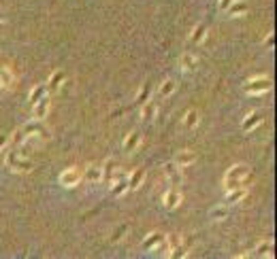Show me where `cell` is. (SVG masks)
<instances>
[{
    "label": "cell",
    "instance_id": "obj_27",
    "mask_svg": "<svg viewBox=\"0 0 277 259\" xmlns=\"http://www.w3.org/2000/svg\"><path fill=\"white\" fill-rule=\"evenodd\" d=\"M198 121H201V115H198L196 108H190L188 113H185V117H184V126L188 128V130H194L198 126Z\"/></svg>",
    "mask_w": 277,
    "mask_h": 259
},
{
    "label": "cell",
    "instance_id": "obj_12",
    "mask_svg": "<svg viewBox=\"0 0 277 259\" xmlns=\"http://www.w3.org/2000/svg\"><path fill=\"white\" fill-rule=\"evenodd\" d=\"M260 124H262V113L260 111H252V113L246 115V119H243L241 128H243V132H252V130L258 128Z\"/></svg>",
    "mask_w": 277,
    "mask_h": 259
},
{
    "label": "cell",
    "instance_id": "obj_25",
    "mask_svg": "<svg viewBox=\"0 0 277 259\" xmlns=\"http://www.w3.org/2000/svg\"><path fill=\"white\" fill-rule=\"evenodd\" d=\"M175 89H177V83L173 81V79H166L160 83V87H158V94L162 96V98H169V96L175 94Z\"/></svg>",
    "mask_w": 277,
    "mask_h": 259
},
{
    "label": "cell",
    "instance_id": "obj_9",
    "mask_svg": "<svg viewBox=\"0 0 277 259\" xmlns=\"http://www.w3.org/2000/svg\"><path fill=\"white\" fill-rule=\"evenodd\" d=\"M179 68L185 70V73H194L198 68V57L194 53H190V51H185V53H182V57H179Z\"/></svg>",
    "mask_w": 277,
    "mask_h": 259
},
{
    "label": "cell",
    "instance_id": "obj_16",
    "mask_svg": "<svg viewBox=\"0 0 277 259\" xmlns=\"http://www.w3.org/2000/svg\"><path fill=\"white\" fill-rule=\"evenodd\" d=\"M143 181H145V170H143V168H137V170H132L130 174H128V189L137 191L139 187L143 185Z\"/></svg>",
    "mask_w": 277,
    "mask_h": 259
},
{
    "label": "cell",
    "instance_id": "obj_7",
    "mask_svg": "<svg viewBox=\"0 0 277 259\" xmlns=\"http://www.w3.org/2000/svg\"><path fill=\"white\" fill-rule=\"evenodd\" d=\"M162 202H164L166 210H175L177 206L184 202V196H182V191H179V187H171V189H166Z\"/></svg>",
    "mask_w": 277,
    "mask_h": 259
},
{
    "label": "cell",
    "instance_id": "obj_1",
    "mask_svg": "<svg viewBox=\"0 0 277 259\" xmlns=\"http://www.w3.org/2000/svg\"><path fill=\"white\" fill-rule=\"evenodd\" d=\"M252 179L254 174L247 164H235L224 174V189L230 191V189H237V187H246L247 183H252Z\"/></svg>",
    "mask_w": 277,
    "mask_h": 259
},
{
    "label": "cell",
    "instance_id": "obj_23",
    "mask_svg": "<svg viewBox=\"0 0 277 259\" xmlns=\"http://www.w3.org/2000/svg\"><path fill=\"white\" fill-rule=\"evenodd\" d=\"M246 196H247V189H246V187H237V189H230V191H226V204H228V206H230V204H239Z\"/></svg>",
    "mask_w": 277,
    "mask_h": 259
},
{
    "label": "cell",
    "instance_id": "obj_26",
    "mask_svg": "<svg viewBox=\"0 0 277 259\" xmlns=\"http://www.w3.org/2000/svg\"><path fill=\"white\" fill-rule=\"evenodd\" d=\"M45 94H49V89H47V83H38V85H34V87H32V92H30V96H28L30 104H34V102H36L38 98H43Z\"/></svg>",
    "mask_w": 277,
    "mask_h": 259
},
{
    "label": "cell",
    "instance_id": "obj_28",
    "mask_svg": "<svg viewBox=\"0 0 277 259\" xmlns=\"http://www.w3.org/2000/svg\"><path fill=\"white\" fill-rule=\"evenodd\" d=\"M128 230H130V225H128V223H122V225H118V230H115L113 234H111V238H109V242H111V244H118V242H122V240H124V236L128 234Z\"/></svg>",
    "mask_w": 277,
    "mask_h": 259
},
{
    "label": "cell",
    "instance_id": "obj_30",
    "mask_svg": "<svg viewBox=\"0 0 277 259\" xmlns=\"http://www.w3.org/2000/svg\"><path fill=\"white\" fill-rule=\"evenodd\" d=\"M150 94H152V87L147 85V83H145V85H141L139 94H137V104H139V106H141V104H145V102L150 100Z\"/></svg>",
    "mask_w": 277,
    "mask_h": 259
},
{
    "label": "cell",
    "instance_id": "obj_2",
    "mask_svg": "<svg viewBox=\"0 0 277 259\" xmlns=\"http://www.w3.org/2000/svg\"><path fill=\"white\" fill-rule=\"evenodd\" d=\"M22 130L26 134V142L22 147H30V145H34V142H45V140L51 138L49 130L43 126V121H38V119H32L30 124H26Z\"/></svg>",
    "mask_w": 277,
    "mask_h": 259
},
{
    "label": "cell",
    "instance_id": "obj_19",
    "mask_svg": "<svg viewBox=\"0 0 277 259\" xmlns=\"http://www.w3.org/2000/svg\"><path fill=\"white\" fill-rule=\"evenodd\" d=\"M83 181H88V183H92V185H98L100 181H102L100 166H88L86 172H83Z\"/></svg>",
    "mask_w": 277,
    "mask_h": 259
},
{
    "label": "cell",
    "instance_id": "obj_32",
    "mask_svg": "<svg viewBox=\"0 0 277 259\" xmlns=\"http://www.w3.org/2000/svg\"><path fill=\"white\" fill-rule=\"evenodd\" d=\"M262 43H265V47H267V49H273V47H275V34H273V32H269Z\"/></svg>",
    "mask_w": 277,
    "mask_h": 259
},
{
    "label": "cell",
    "instance_id": "obj_10",
    "mask_svg": "<svg viewBox=\"0 0 277 259\" xmlns=\"http://www.w3.org/2000/svg\"><path fill=\"white\" fill-rule=\"evenodd\" d=\"M100 170H102V183L111 185L113 174H115V170H118V161H115L113 157H107V159H105V164L100 166Z\"/></svg>",
    "mask_w": 277,
    "mask_h": 259
},
{
    "label": "cell",
    "instance_id": "obj_5",
    "mask_svg": "<svg viewBox=\"0 0 277 259\" xmlns=\"http://www.w3.org/2000/svg\"><path fill=\"white\" fill-rule=\"evenodd\" d=\"M58 181H60L62 187H66V189H73V187H77L83 181V170L77 166H70L66 168V170L60 172V177H58Z\"/></svg>",
    "mask_w": 277,
    "mask_h": 259
},
{
    "label": "cell",
    "instance_id": "obj_33",
    "mask_svg": "<svg viewBox=\"0 0 277 259\" xmlns=\"http://www.w3.org/2000/svg\"><path fill=\"white\" fill-rule=\"evenodd\" d=\"M6 145H9V136H6V134H2V132H0V151H2V149H4Z\"/></svg>",
    "mask_w": 277,
    "mask_h": 259
},
{
    "label": "cell",
    "instance_id": "obj_4",
    "mask_svg": "<svg viewBox=\"0 0 277 259\" xmlns=\"http://www.w3.org/2000/svg\"><path fill=\"white\" fill-rule=\"evenodd\" d=\"M273 83L269 79L267 75H258V77H252V79L246 81V85H243V92L249 94V96H260V94H267L271 92Z\"/></svg>",
    "mask_w": 277,
    "mask_h": 259
},
{
    "label": "cell",
    "instance_id": "obj_13",
    "mask_svg": "<svg viewBox=\"0 0 277 259\" xmlns=\"http://www.w3.org/2000/svg\"><path fill=\"white\" fill-rule=\"evenodd\" d=\"M164 238L166 236L162 234V232H152V234H147V238L141 242V249H143V251H154L160 242H164Z\"/></svg>",
    "mask_w": 277,
    "mask_h": 259
},
{
    "label": "cell",
    "instance_id": "obj_3",
    "mask_svg": "<svg viewBox=\"0 0 277 259\" xmlns=\"http://www.w3.org/2000/svg\"><path fill=\"white\" fill-rule=\"evenodd\" d=\"M6 166H9V170H13V172L28 174V172H32V168H34V161L28 159V155L22 153L19 149H13V151L6 153Z\"/></svg>",
    "mask_w": 277,
    "mask_h": 259
},
{
    "label": "cell",
    "instance_id": "obj_24",
    "mask_svg": "<svg viewBox=\"0 0 277 259\" xmlns=\"http://www.w3.org/2000/svg\"><path fill=\"white\" fill-rule=\"evenodd\" d=\"M190 38H192V43H194V45H203L205 38H207V26H205V24L194 26V30H192Z\"/></svg>",
    "mask_w": 277,
    "mask_h": 259
},
{
    "label": "cell",
    "instance_id": "obj_17",
    "mask_svg": "<svg viewBox=\"0 0 277 259\" xmlns=\"http://www.w3.org/2000/svg\"><path fill=\"white\" fill-rule=\"evenodd\" d=\"M247 11H249V6H247V2H243V0H233V4L226 9L230 17H243V15H247Z\"/></svg>",
    "mask_w": 277,
    "mask_h": 259
},
{
    "label": "cell",
    "instance_id": "obj_8",
    "mask_svg": "<svg viewBox=\"0 0 277 259\" xmlns=\"http://www.w3.org/2000/svg\"><path fill=\"white\" fill-rule=\"evenodd\" d=\"M164 174L166 179H169V183L173 187H179L184 185V174H182V166H177L175 161H169V164H164Z\"/></svg>",
    "mask_w": 277,
    "mask_h": 259
},
{
    "label": "cell",
    "instance_id": "obj_11",
    "mask_svg": "<svg viewBox=\"0 0 277 259\" xmlns=\"http://www.w3.org/2000/svg\"><path fill=\"white\" fill-rule=\"evenodd\" d=\"M139 145H141V132H137V130H134V132H128L124 142H122L126 153H134L139 149Z\"/></svg>",
    "mask_w": 277,
    "mask_h": 259
},
{
    "label": "cell",
    "instance_id": "obj_36",
    "mask_svg": "<svg viewBox=\"0 0 277 259\" xmlns=\"http://www.w3.org/2000/svg\"><path fill=\"white\" fill-rule=\"evenodd\" d=\"M0 70H2V66H0Z\"/></svg>",
    "mask_w": 277,
    "mask_h": 259
},
{
    "label": "cell",
    "instance_id": "obj_20",
    "mask_svg": "<svg viewBox=\"0 0 277 259\" xmlns=\"http://www.w3.org/2000/svg\"><path fill=\"white\" fill-rule=\"evenodd\" d=\"M156 115H158V104L154 100H147L145 104H141V117L145 121H154Z\"/></svg>",
    "mask_w": 277,
    "mask_h": 259
},
{
    "label": "cell",
    "instance_id": "obj_18",
    "mask_svg": "<svg viewBox=\"0 0 277 259\" xmlns=\"http://www.w3.org/2000/svg\"><path fill=\"white\" fill-rule=\"evenodd\" d=\"M13 83H15V75L6 66H2V70H0V92H9L13 87Z\"/></svg>",
    "mask_w": 277,
    "mask_h": 259
},
{
    "label": "cell",
    "instance_id": "obj_31",
    "mask_svg": "<svg viewBox=\"0 0 277 259\" xmlns=\"http://www.w3.org/2000/svg\"><path fill=\"white\" fill-rule=\"evenodd\" d=\"M166 244H169V253H173L177 247H182V236L179 234H169L166 236Z\"/></svg>",
    "mask_w": 277,
    "mask_h": 259
},
{
    "label": "cell",
    "instance_id": "obj_22",
    "mask_svg": "<svg viewBox=\"0 0 277 259\" xmlns=\"http://www.w3.org/2000/svg\"><path fill=\"white\" fill-rule=\"evenodd\" d=\"M256 257H273V240H260L254 249Z\"/></svg>",
    "mask_w": 277,
    "mask_h": 259
},
{
    "label": "cell",
    "instance_id": "obj_35",
    "mask_svg": "<svg viewBox=\"0 0 277 259\" xmlns=\"http://www.w3.org/2000/svg\"><path fill=\"white\" fill-rule=\"evenodd\" d=\"M4 22V15H2V13H0V24H2Z\"/></svg>",
    "mask_w": 277,
    "mask_h": 259
},
{
    "label": "cell",
    "instance_id": "obj_15",
    "mask_svg": "<svg viewBox=\"0 0 277 259\" xmlns=\"http://www.w3.org/2000/svg\"><path fill=\"white\" fill-rule=\"evenodd\" d=\"M64 79H66V73H64V70H54L49 77V81H47V89L49 92H60Z\"/></svg>",
    "mask_w": 277,
    "mask_h": 259
},
{
    "label": "cell",
    "instance_id": "obj_21",
    "mask_svg": "<svg viewBox=\"0 0 277 259\" xmlns=\"http://www.w3.org/2000/svg\"><path fill=\"white\" fill-rule=\"evenodd\" d=\"M230 215V206L228 204H217L214 208L209 210V217L214 219V221H224V219H228Z\"/></svg>",
    "mask_w": 277,
    "mask_h": 259
},
{
    "label": "cell",
    "instance_id": "obj_14",
    "mask_svg": "<svg viewBox=\"0 0 277 259\" xmlns=\"http://www.w3.org/2000/svg\"><path fill=\"white\" fill-rule=\"evenodd\" d=\"M175 161L177 166H182V168H188V166H192L196 161V153L194 151H190V149H184V151H179L177 155H175Z\"/></svg>",
    "mask_w": 277,
    "mask_h": 259
},
{
    "label": "cell",
    "instance_id": "obj_34",
    "mask_svg": "<svg viewBox=\"0 0 277 259\" xmlns=\"http://www.w3.org/2000/svg\"><path fill=\"white\" fill-rule=\"evenodd\" d=\"M230 4H233V0H220V2H217V6H220V11H226Z\"/></svg>",
    "mask_w": 277,
    "mask_h": 259
},
{
    "label": "cell",
    "instance_id": "obj_6",
    "mask_svg": "<svg viewBox=\"0 0 277 259\" xmlns=\"http://www.w3.org/2000/svg\"><path fill=\"white\" fill-rule=\"evenodd\" d=\"M49 108H51V96L45 94L43 98H38L34 104H32V119L45 121V117L49 115Z\"/></svg>",
    "mask_w": 277,
    "mask_h": 259
},
{
    "label": "cell",
    "instance_id": "obj_29",
    "mask_svg": "<svg viewBox=\"0 0 277 259\" xmlns=\"http://www.w3.org/2000/svg\"><path fill=\"white\" fill-rule=\"evenodd\" d=\"M9 142H11V145L15 147V149H17V147H22L24 142H26V134H24V130H22V128H17L15 132H13V136L9 138Z\"/></svg>",
    "mask_w": 277,
    "mask_h": 259
}]
</instances>
